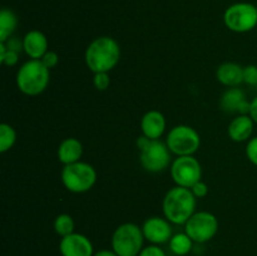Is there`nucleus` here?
Returning a JSON list of instances; mask_svg holds the SVG:
<instances>
[{"mask_svg":"<svg viewBox=\"0 0 257 256\" xmlns=\"http://www.w3.org/2000/svg\"><path fill=\"white\" fill-rule=\"evenodd\" d=\"M85 64L93 73H109L120 59V48L110 37H98L85 50Z\"/></svg>","mask_w":257,"mask_h":256,"instance_id":"f257e3e1","label":"nucleus"},{"mask_svg":"<svg viewBox=\"0 0 257 256\" xmlns=\"http://www.w3.org/2000/svg\"><path fill=\"white\" fill-rule=\"evenodd\" d=\"M163 215L175 225H185L196 210V197L191 188L176 187L171 188L163 198Z\"/></svg>","mask_w":257,"mask_h":256,"instance_id":"f03ea898","label":"nucleus"},{"mask_svg":"<svg viewBox=\"0 0 257 256\" xmlns=\"http://www.w3.org/2000/svg\"><path fill=\"white\" fill-rule=\"evenodd\" d=\"M50 80V69L40 59H30L17 73L18 89L25 95H39L47 89Z\"/></svg>","mask_w":257,"mask_h":256,"instance_id":"7ed1b4c3","label":"nucleus"},{"mask_svg":"<svg viewBox=\"0 0 257 256\" xmlns=\"http://www.w3.org/2000/svg\"><path fill=\"white\" fill-rule=\"evenodd\" d=\"M136 143L140 150V162L146 171L158 173L171 165V151L166 142L142 136L137 138Z\"/></svg>","mask_w":257,"mask_h":256,"instance_id":"20e7f679","label":"nucleus"},{"mask_svg":"<svg viewBox=\"0 0 257 256\" xmlns=\"http://www.w3.org/2000/svg\"><path fill=\"white\" fill-rule=\"evenodd\" d=\"M145 240L142 227L133 222L122 223L112 235V250L118 256H138Z\"/></svg>","mask_w":257,"mask_h":256,"instance_id":"39448f33","label":"nucleus"},{"mask_svg":"<svg viewBox=\"0 0 257 256\" xmlns=\"http://www.w3.org/2000/svg\"><path fill=\"white\" fill-rule=\"evenodd\" d=\"M60 177L63 185L68 191L73 193H84L95 185L97 172L92 165L78 161L75 163L64 166Z\"/></svg>","mask_w":257,"mask_h":256,"instance_id":"423d86ee","label":"nucleus"},{"mask_svg":"<svg viewBox=\"0 0 257 256\" xmlns=\"http://www.w3.org/2000/svg\"><path fill=\"white\" fill-rule=\"evenodd\" d=\"M171 153L180 156H193L201 146V137L191 125L180 124L173 127L166 140Z\"/></svg>","mask_w":257,"mask_h":256,"instance_id":"0eeeda50","label":"nucleus"},{"mask_svg":"<svg viewBox=\"0 0 257 256\" xmlns=\"http://www.w3.org/2000/svg\"><path fill=\"white\" fill-rule=\"evenodd\" d=\"M223 23L231 32H251L257 25V8L251 3H236L230 5L223 14Z\"/></svg>","mask_w":257,"mask_h":256,"instance_id":"6e6552de","label":"nucleus"},{"mask_svg":"<svg viewBox=\"0 0 257 256\" xmlns=\"http://www.w3.org/2000/svg\"><path fill=\"white\" fill-rule=\"evenodd\" d=\"M218 231V220L208 211L195 212L185 223V232L196 243H205L212 240Z\"/></svg>","mask_w":257,"mask_h":256,"instance_id":"1a4fd4ad","label":"nucleus"},{"mask_svg":"<svg viewBox=\"0 0 257 256\" xmlns=\"http://www.w3.org/2000/svg\"><path fill=\"white\" fill-rule=\"evenodd\" d=\"M171 176L177 186L191 188L202 178V167L193 156H180L171 165Z\"/></svg>","mask_w":257,"mask_h":256,"instance_id":"9d476101","label":"nucleus"},{"mask_svg":"<svg viewBox=\"0 0 257 256\" xmlns=\"http://www.w3.org/2000/svg\"><path fill=\"white\" fill-rule=\"evenodd\" d=\"M143 236L152 245H162L170 242L172 237V227L167 218H162L160 216H152L147 218L142 225Z\"/></svg>","mask_w":257,"mask_h":256,"instance_id":"9b49d317","label":"nucleus"},{"mask_svg":"<svg viewBox=\"0 0 257 256\" xmlns=\"http://www.w3.org/2000/svg\"><path fill=\"white\" fill-rule=\"evenodd\" d=\"M62 256H93L94 248L89 238L82 233L73 232L62 237L59 243Z\"/></svg>","mask_w":257,"mask_h":256,"instance_id":"f8f14e48","label":"nucleus"},{"mask_svg":"<svg viewBox=\"0 0 257 256\" xmlns=\"http://www.w3.org/2000/svg\"><path fill=\"white\" fill-rule=\"evenodd\" d=\"M221 108L227 113H238V114H248L250 113L251 102L246 99L243 90L240 88H230L222 94L220 100Z\"/></svg>","mask_w":257,"mask_h":256,"instance_id":"ddd939ff","label":"nucleus"},{"mask_svg":"<svg viewBox=\"0 0 257 256\" xmlns=\"http://www.w3.org/2000/svg\"><path fill=\"white\" fill-rule=\"evenodd\" d=\"M143 136L150 140H160L166 130V118L160 110H148L141 119Z\"/></svg>","mask_w":257,"mask_h":256,"instance_id":"4468645a","label":"nucleus"},{"mask_svg":"<svg viewBox=\"0 0 257 256\" xmlns=\"http://www.w3.org/2000/svg\"><path fill=\"white\" fill-rule=\"evenodd\" d=\"M23 49L30 59H42L48 52V39L40 30H30L23 38Z\"/></svg>","mask_w":257,"mask_h":256,"instance_id":"2eb2a0df","label":"nucleus"},{"mask_svg":"<svg viewBox=\"0 0 257 256\" xmlns=\"http://www.w3.org/2000/svg\"><path fill=\"white\" fill-rule=\"evenodd\" d=\"M255 122L250 114H238L228 124V137L235 142H245L250 140L253 133Z\"/></svg>","mask_w":257,"mask_h":256,"instance_id":"dca6fc26","label":"nucleus"},{"mask_svg":"<svg viewBox=\"0 0 257 256\" xmlns=\"http://www.w3.org/2000/svg\"><path fill=\"white\" fill-rule=\"evenodd\" d=\"M216 78L226 87H237L243 83V67L233 62H226L216 70Z\"/></svg>","mask_w":257,"mask_h":256,"instance_id":"f3484780","label":"nucleus"},{"mask_svg":"<svg viewBox=\"0 0 257 256\" xmlns=\"http://www.w3.org/2000/svg\"><path fill=\"white\" fill-rule=\"evenodd\" d=\"M83 155V145L77 138H65L58 147V160L64 166L80 161Z\"/></svg>","mask_w":257,"mask_h":256,"instance_id":"a211bd4d","label":"nucleus"},{"mask_svg":"<svg viewBox=\"0 0 257 256\" xmlns=\"http://www.w3.org/2000/svg\"><path fill=\"white\" fill-rule=\"evenodd\" d=\"M18 27V17L12 9L3 8L0 10V43L7 42L12 38Z\"/></svg>","mask_w":257,"mask_h":256,"instance_id":"6ab92c4d","label":"nucleus"},{"mask_svg":"<svg viewBox=\"0 0 257 256\" xmlns=\"http://www.w3.org/2000/svg\"><path fill=\"white\" fill-rule=\"evenodd\" d=\"M168 243H170V250L177 256L188 255L193 247V240L186 232L175 233Z\"/></svg>","mask_w":257,"mask_h":256,"instance_id":"aec40b11","label":"nucleus"},{"mask_svg":"<svg viewBox=\"0 0 257 256\" xmlns=\"http://www.w3.org/2000/svg\"><path fill=\"white\" fill-rule=\"evenodd\" d=\"M17 141V132L8 123L0 124V152L5 153L12 150Z\"/></svg>","mask_w":257,"mask_h":256,"instance_id":"412c9836","label":"nucleus"},{"mask_svg":"<svg viewBox=\"0 0 257 256\" xmlns=\"http://www.w3.org/2000/svg\"><path fill=\"white\" fill-rule=\"evenodd\" d=\"M74 220L68 213H60L55 217L54 221V230L59 236L64 237V236L70 235L74 232Z\"/></svg>","mask_w":257,"mask_h":256,"instance_id":"4be33fe9","label":"nucleus"},{"mask_svg":"<svg viewBox=\"0 0 257 256\" xmlns=\"http://www.w3.org/2000/svg\"><path fill=\"white\" fill-rule=\"evenodd\" d=\"M0 62L7 67H13L19 62V53L15 50H9L4 43H0Z\"/></svg>","mask_w":257,"mask_h":256,"instance_id":"5701e85b","label":"nucleus"},{"mask_svg":"<svg viewBox=\"0 0 257 256\" xmlns=\"http://www.w3.org/2000/svg\"><path fill=\"white\" fill-rule=\"evenodd\" d=\"M93 84H94L97 90H105L108 89L110 84L109 73H94L93 77Z\"/></svg>","mask_w":257,"mask_h":256,"instance_id":"b1692460","label":"nucleus"},{"mask_svg":"<svg viewBox=\"0 0 257 256\" xmlns=\"http://www.w3.org/2000/svg\"><path fill=\"white\" fill-rule=\"evenodd\" d=\"M243 83L248 85H257V65L250 64L243 67Z\"/></svg>","mask_w":257,"mask_h":256,"instance_id":"393cba45","label":"nucleus"},{"mask_svg":"<svg viewBox=\"0 0 257 256\" xmlns=\"http://www.w3.org/2000/svg\"><path fill=\"white\" fill-rule=\"evenodd\" d=\"M246 157L257 167V136L248 140L247 146H246Z\"/></svg>","mask_w":257,"mask_h":256,"instance_id":"a878e982","label":"nucleus"},{"mask_svg":"<svg viewBox=\"0 0 257 256\" xmlns=\"http://www.w3.org/2000/svg\"><path fill=\"white\" fill-rule=\"evenodd\" d=\"M40 60H42L43 64H44L48 69H52V68L57 67L58 63H59V55L55 52H53V50H48L44 54V57Z\"/></svg>","mask_w":257,"mask_h":256,"instance_id":"bb28decb","label":"nucleus"},{"mask_svg":"<svg viewBox=\"0 0 257 256\" xmlns=\"http://www.w3.org/2000/svg\"><path fill=\"white\" fill-rule=\"evenodd\" d=\"M138 256H167V255H166L165 250L161 248L160 245H152V243H151V245L147 246V247H143Z\"/></svg>","mask_w":257,"mask_h":256,"instance_id":"cd10ccee","label":"nucleus"},{"mask_svg":"<svg viewBox=\"0 0 257 256\" xmlns=\"http://www.w3.org/2000/svg\"><path fill=\"white\" fill-rule=\"evenodd\" d=\"M191 191H192V193L195 195L196 198H203L207 196L208 186L206 185L202 180H201V181H198V182H196L195 185L191 187Z\"/></svg>","mask_w":257,"mask_h":256,"instance_id":"c85d7f7f","label":"nucleus"},{"mask_svg":"<svg viewBox=\"0 0 257 256\" xmlns=\"http://www.w3.org/2000/svg\"><path fill=\"white\" fill-rule=\"evenodd\" d=\"M4 44L9 50H15L18 53H20V50L23 49V40L20 42L18 38H9L7 42H4Z\"/></svg>","mask_w":257,"mask_h":256,"instance_id":"c756f323","label":"nucleus"},{"mask_svg":"<svg viewBox=\"0 0 257 256\" xmlns=\"http://www.w3.org/2000/svg\"><path fill=\"white\" fill-rule=\"evenodd\" d=\"M248 114L251 115V118L253 119V122L257 124V95L251 100V105H250V113Z\"/></svg>","mask_w":257,"mask_h":256,"instance_id":"7c9ffc66","label":"nucleus"},{"mask_svg":"<svg viewBox=\"0 0 257 256\" xmlns=\"http://www.w3.org/2000/svg\"><path fill=\"white\" fill-rule=\"evenodd\" d=\"M93 256H118L113 250H99L94 252Z\"/></svg>","mask_w":257,"mask_h":256,"instance_id":"2f4dec72","label":"nucleus"}]
</instances>
